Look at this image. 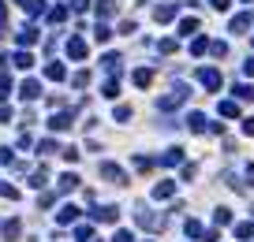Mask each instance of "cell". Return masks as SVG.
I'll return each mask as SVG.
<instances>
[{"label":"cell","mask_w":254,"mask_h":242,"mask_svg":"<svg viewBox=\"0 0 254 242\" xmlns=\"http://www.w3.org/2000/svg\"><path fill=\"white\" fill-rule=\"evenodd\" d=\"M187 97H191V90H187L183 82H176V86H172V90L165 93L161 101H157V108H161V112H169V108H179V104H183Z\"/></svg>","instance_id":"cell-1"},{"label":"cell","mask_w":254,"mask_h":242,"mask_svg":"<svg viewBox=\"0 0 254 242\" xmlns=\"http://www.w3.org/2000/svg\"><path fill=\"white\" fill-rule=\"evenodd\" d=\"M135 224L146 227V231H161V227H165V216H161V212H150L146 205H138V209H135Z\"/></svg>","instance_id":"cell-2"},{"label":"cell","mask_w":254,"mask_h":242,"mask_svg":"<svg viewBox=\"0 0 254 242\" xmlns=\"http://www.w3.org/2000/svg\"><path fill=\"white\" fill-rule=\"evenodd\" d=\"M97 175L109 179L112 186H124V183H127V172H124L120 164H109V160H105V164H97Z\"/></svg>","instance_id":"cell-3"},{"label":"cell","mask_w":254,"mask_h":242,"mask_svg":"<svg viewBox=\"0 0 254 242\" xmlns=\"http://www.w3.org/2000/svg\"><path fill=\"white\" fill-rule=\"evenodd\" d=\"M75 116H79L75 108L71 112H56V116L49 119V131H71V127H75Z\"/></svg>","instance_id":"cell-4"},{"label":"cell","mask_w":254,"mask_h":242,"mask_svg":"<svg viewBox=\"0 0 254 242\" xmlns=\"http://www.w3.org/2000/svg\"><path fill=\"white\" fill-rule=\"evenodd\" d=\"M38 37H42V34H38L30 23H26V26H19V30H15V41H19V49H30V45H34Z\"/></svg>","instance_id":"cell-5"},{"label":"cell","mask_w":254,"mask_h":242,"mask_svg":"<svg viewBox=\"0 0 254 242\" xmlns=\"http://www.w3.org/2000/svg\"><path fill=\"white\" fill-rule=\"evenodd\" d=\"M198 82H202L206 90H220V71L217 67H202V71H198Z\"/></svg>","instance_id":"cell-6"},{"label":"cell","mask_w":254,"mask_h":242,"mask_svg":"<svg viewBox=\"0 0 254 242\" xmlns=\"http://www.w3.org/2000/svg\"><path fill=\"white\" fill-rule=\"evenodd\" d=\"M19 97L23 101H38L42 97V82H38V78H26V82L19 86Z\"/></svg>","instance_id":"cell-7"},{"label":"cell","mask_w":254,"mask_h":242,"mask_svg":"<svg viewBox=\"0 0 254 242\" xmlns=\"http://www.w3.org/2000/svg\"><path fill=\"white\" fill-rule=\"evenodd\" d=\"M90 216L97 220V224H116V220H120V209H116V205H105V209H93Z\"/></svg>","instance_id":"cell-8"},{"label":"cell","mask_w":254,"mask_h":242,"mask_svg":"<svg viewBox=\"0 0 254 242\" xmlns=\"http://www.w3.org/2000/svg\"><path fill=\"white\" fill-rule=\"evenodd\" d=\"M157 164H165V168H176V164H183V149H179V145L165 149L161 157H157Z\"/></svg>","instance_id":"cell-9"},{"label":"cell","mask_w":254,"mask_h":242,"mask_svg":"<svg viewBox=\"0 0 254 242\" xmlns=\"http://www.w3.org/2000/svg\"><path fill=\"white\" fill-rule=\"evenodd\" d=\"M187 127H191V131H195V134H206V131H210V119H206L202 116V112H191V116H187Z\"/></svg>","instance_id":"cell-10"},{"label":"cell","mask_w":254,"mask_h":242,"mask_svg":"<svg viewBox=\"0 0 254 242\" xmlns=\"http://www.w3.org/2000/svg\"><path fill=\"white\" fill-rule=\"evenodd\" d=\"M0 235H4L8 242H15L19 235H23V224H19V220H4V224H0Z\"/></svg>","instance_id":"cell-11"},{"label":"cell","mask_w":254,"mask_h":242,"mask_svg":"<svg viewBox=\"0 0 254 242\" xmlns=\"http://www.w3.org/2000/svg\"><path fill=\"white\" fill-rule=\"evenodd\" d=\"M101 67L109 71V75H120V67H124V60H120V52H105L101 56Z\"/></svg>","instance_id":"cell-12"},{"label":"cell","mask_w":254,"mask_h":242,"mask_svg":"<svg viewBox=\"0 0 254 242\" xmlns=\"http://www.w3.org/2000/svg\"><path fill=\"white\" fill-rule=\"evenodd\" d=\"M68 56L71 60H86V41L83 37H68Z\"/></svg>","instance_id":"cell-13"},{"label":"cell","mask_w":254,"mask_h":242,"mask_svg":"<svg viewBox=\"0 0 254 242\" xmlns=\"http://www.w3.org/2000/svg\"><path fill=\"white\" fill-rule=\"evenodd\" d=\"M11 67H19V71H30V67H34V56H30L26 49H19L15 56H11Z\"/></svg>","instance_id":"cell-14"},{"label":"cell","mask_w":254,"mask_h":242,"mask_svg":"<svg viewBox=\"0 0 254 242\" xmlns=\"http://www.w3.org/2000/svg\"><path fill=\"white\" fill-rule=\"evenodd\" d=\"M45 183H49V168H45V164H38L34 172H30V186H38V190H42Z\"/></svg>","instance_id":"cell-15"},{"label":"cell","mask_w":254,"mask_h":242,"mask_svg":"<svg viewBox=\"0 0 254 242\" xmlns=\"http://www.w3.org/2000/svg\"><path fill=\"white\" fill-rule=\"evenodd\" d=\"M75 186H79V175H75V172H68V175H60L56 190H60V194H71V190H75Z\"/></svg>","instance_id":"cell-16"},{"label":"cell","mask_w":254,"mask_h":242,"mask_svg":"<svg viewBox=\"0 0 254 242\" xmlns=\"http://www.w3.org/2000/svg\"><path fill=\"white\" fill-rule=\"evenodd\" d=\"M45 78H52V82H64V78H68V71H64V64H56V60H52V64L45 67Z\"/></svg>","instance_id":"cell-17"},{"label":"cell","mask_w":254,"mask_h":242,"mask_svg":"<svg viewBox=\"0 0 254 242\" xmlns=\"http://www.w3.org/2000/svg\"><path fill=\"white\" fill-rule=\"evenodd\" d=\"M217 112H220L224 119H236V116H239V101H220Z\"/></svg>","instance_id":"cell-18"},{"label":"cell","mask_w":254,"mask_h":242,"mask_svg":"<svg viewBox=\"0 0 254 242\" xmlns=\"http://www.w3.org/2000/svg\"><path fill=\"white\" fill-rule=\"evenodd\" d=\"M153 19H157V23H172V19H176V4H161V8L153 11Z\"/></svg>","instance_id":"cell-19"},{"label":"cell","mask_w":254,"mask_h":242,"mask_svg":"<svg viewBox=\"0 0 254 242\" xmlns=\"http://www.w3.org/2000/svg\"><path fill=\"white\" fill-rule=\"evenodd\" d=\"M172 194H176V183H169V179H165V183H157V186H153V198H157V201L172 198Z\"/></svg>","instance_id":"cell-20"},{"label":"cell","mask_w":254,"mask_h":242,"mask_svg":"<svg viewBox=\"0 0 254 242\" xmlns=\"http://www.w3.org/2000/svg\"><path fill=\"white\" fill-rule=\"evenodd\" d=\"M75 220H79V209H75V205H64V209L56 212V224H75Z\"/></svg>","instance_id":"cell-21"},{"label":"cell","mask_w":254,"mask_h":242,"mask_svg":"<svg viewBox=\"0 0 254 242\" xmlns=\"http://www.w3.org/2000/svg\"><path fill=\"white\" fill-rule=\"evenodd\" d=\"M150 82H153V71H150V67H138V71H135V86H138V90H146Z\"/></svg>","instance_id":"cell-22"},{"label":"cell","mask_w":254,"mask_h":242,"mask_svg":"<svg viewBox=\"0 0 254 242\" xmlns=\"http://www.w3.org/2000/svg\"><path fill=\"white\" fill-rule=\"evenodd\" d=\"M109 15H116V0H101V4H97V19H109Z\"/></svg>","instance_id":"cell-23"},{"label":"cell","mask_w":254,"mask_h":242,"mask_svg":"<svg viewBox=\"0 0 254 242\" xmlns=\"http://www.w3.org/2000/svg\"><path fill=\"white\" fill-rule=\"evenodd\" d=\"M71 86H75V90H86V86H90V71H75V75H71Z\"/></svg>","instance_id":"cell-24"},{"label":"cell","mask_w":254,"mask_h":242,"mask_svg":"<svg viewBox=\"0 0 254 242\" xmlns=\"http://www.w3.org/2000/svg\"><path fill=\"white\" fill-rule=\"evenodd\" d=\"M19 4L26 8V15H42V11H45V4H42V0H19Z\"/></svg>","instance_id":"cell-25"},{"label":"cell","mask_w":254,"mask_h":242,"mask_svg":"<svg viewBox=\"0 0 254 242\" xmlns=\"http://www.w3.org/2000/svg\"><path fill=\"white\" fill-rule=\"evenodd\" d=\"M232 93H236L239 101H254V90H251L247 82H236V90H232Z\"/></svg>","instance_id":"cell-26"},{"label":"cell","mask_w":254,"mask_h":242,"mask_svg":"<svg viewBox=\"0 0 254 242\" xmlns=\"http://www.w3.org/2000/svg\"><path fill=\"white\" fill-rule=\"evenodd\" d=\"M187 235H191V239H206V227L198 224V220H187Z\"/></svg>","instance_id":"cell-27"},{"label":"cell","mask_w":254,"mask_h":242,"mask_svg":"<svg viewBox=\"0 0 254 242\" xmlns=\"http://www.w3.org/2000/svg\"><path fill=\"white\" fill-rule=\"evenodd\" d=\"M247 26H251V15H236L232 19V34H243Z\"/></svg>","instance_id":"cell-28"},{"label":"cell","mask_w":254,"mask_h":242,"mask_svg":"<svg viewBox=\"0 0 254 242\" xmlns=\"http://www.w3.org/2000/svg\"><path fill=\"white\" fill-rule=\"evenodd\" d=\"M101 97H120V82L116 78H109V82L101 86Z\"/></svg>","instance_id":"cell-29"},{"label":"cell","mask_w":254,"mask_h":242,"mask_svg":"<svg viewBox=\"0 0 254 242\" xmlns=\"http://www.w3.org/2000/svg\"><path fill=\"white\" fill-rule=\"evenodd\" d=\"M38 153H45V157H49V153H64V149H60L52 138H45V142H38Z\"/></svg>","instance_id":"cell-30"},{"label":"cell","mask_w":254,"mask_h":242,"mask_svg":"<svg viewBox=\"0 0 254 242\" xmlns=\"http://www.w3.org/2000/svg\"><path fill=\"white\" fill-rule=\"evenodd\" d=\"M75 239H79V242H90V239H93V227H90V224H79V227H75Z\"/></svg>","instance_id":"cell-31"},{"label":"cell","mask_w":254,"mask_h":242,"mask_svg":"<svg viewBox=\"0 0 254 242\" xmlns=\"http://www.w3.org/2000/svg\"><path fill=\"white\" fill-rule=\"evenodd\" d=\"M213 224H217V227L232 224V212H228V209H217V212H213Z\"/></svg>","instance_id":"cell-32"},{"label":"cell","mask_w":254,"mask_h":242,"mask_svg":"<svg viewBox=\"0 0 254 242\" xmlns=\"http://www.w3.org/2000/svg\"><path fill=\"white\" fill-rule=\"evenodd\" d=\"M0 97H11V78H8V71H0Z\"/></svg>","instance_id":"cell-33"},{"label":"cell","mask_w":254,"mask_h":242,"mask_svg":"<svg viewBox=\"0 0 254 242\" xmlns=\"http://www.w3.org/2000/svg\"><path fill=\"white\" fill-rule=\"evenodd\" d=\"M64 19H68V8H64V4H60V8H52V11H49V23H64Z\"/></svg>","instance_id":"cell-34"},{"label":"cell","mask_w":254,"mask_h":242,"mask_svg":"<svg viewBox=\"0 0 254 242\" xmlns=\"http://www.w3.org/2000/svg\"><path fill=\"white\" fill-rule=\"evenodd\" d=\"M198 30V19L191 15V19H183V23H179V34H195Z\"/></svg>","instance_id":"cell-35"},{"label":"cell","mask_w":254,"mask_h":242,"mask_svg":"<svg viewBox=\"0 0 254 242\" xmlns=\"http://www.w3.org/2000/svg\"><path fill=\"white\" fill-rule=\"evenodd\" d=\"M206 49H210V41H206V37H195V41H191V52H195V56H202Z\"/></svg>","instance_id":"cell-36"},{"label":"cell","mask_w":254,"mask_h":242,"mask_svg":"<svg viewBox=\"0 0 254 242\" xmlns=\"http://www.w3.org/2000/svg\"><path fill=\"white\" fill-rule=\"evenodd\" d=\"M254 235V224H236V239H251Z\"/></svg>","instance_id":"cell-37"},{"label":"cell","mask_w":254,"mask_h":242,"mask_svg":"<svg viewBox=\"0 0 254 242\" xmlns=\"http://www.w3.org/2000/svg\"><path fill=\"white\" fill-rule=\"evenodd\" d=\"M93 37H97V41H109V37H112V30H109V26H105V23H97V30H93Z\"/></svg>","instance_id":"cell-38"},{"label":"cell","mask_w":254,"mask_h":242,"mask_svg":"<svg viewBox=\"0 0 254 242\" xmlns=\"http://www.w3.org/2000/svg\"><path fill=\"white\" fill-rule=\"evenodd\" d=\"M0 198H11V201H15V198H19V190H15L11 183H0Z\"/></svg>","instance_id":"cell-39"},{"label":"cell","mask_w":254,"mask_h":242,"mask_svg":"<svg viewBox=\"0 0 254 242\" xmlns=\"http://www.w3.org/2000/svg\"><path fill=\"white\" fill-rule=\"evenodd\" d=\"M127 119H131V104H120L116 108V123H127Z\"/></svg>","instance_id":"cell-40"},{"label":"cell","mask_w":254,"mask_h":242,"mask_svg":"<svg viewBox=\"0 0 254 242\" xmlns=\"http://www.w3.org/2000/svg\"><path fill=\"white\" fill-rule=\"evenodd\" d=\"M210 52H213V56H228V45H224V41H213Z\"/></svg>","instance_id":"cell-41"},{"label":"cell","mask_w":254,"mask_h":242,"mask_svg":"<svg viewBox=\"0 0 254 242\" xmlns=\"http://www.w3.org/2000/svg\"><path fill=\"white\" fill-rule=\"evenodd\" d=\"M157 49H161L165 56H169V52H176V41H172V37H165V41H157Z\"/></svg>","instance_id":"cell-42"},{"label":"cell","mask_w":254,"mask_h":242,"mask_svg":"<svg viewBox=\"0 0 254 242\" xmlns=\"http://www.w3.org/2000/svg\"><path fill=\"white\" fill-rule=\"evenodd\" d=\"M135 168H138V172H150L153 160H150V157H135Z\"/></svg>","instance_id":"cell-43"},{"label":"cell","mask_w":254,"mask_h":242,"mask_svg":"<svg viewBox=\"0 0 254 242\" xmlns=\"http://www.w3.org/2000/svg\"><path fill=\"white\" fill-rule=\"evenodd\" d=\"M138 26H135V19H124V23H120V34H135Z\"/></svg>","instance_id":"cell-44"},{"label":"cell","mask_w":254,"mask_h":242,"mask_svg":"<svg viewBox=\"0 0 254 242\" xmlns=\"http://www.w3.org/2000/svg\"><path fill=\"white\" fill-rule=\"evenodd\" d=\"M210 4H213V11H228L232 8V0H210Z\"/></svg>","instance_id":"cell-45"},{"label":"cell","mask_w":254,"mask_h":242,"mask_svg":"<svg viewBox=\"0 0 254 242\" xmlns=\"http://www.w3.org/2000/svg\"><path fill=\"white\" fill-rule=\"evenodd\" d=\"M52 201H56V194H42V198H38V205H42V209H49Z\"/></svg>","instance_id":"cell-46"},{"label":"cell","mask_w":254,"mask_h":242,"mask_svg":"<svg viewBox=\"0 0 254 242\" xmlns=\"http://www.w3.org/2000/svg\"><path fill=\"white\" fill-rule=\"evenodd\" d=\"M60 157H64V160H71V164H75V160L83 157V153H79V149H64V153H60Z\"/></svg>","instance_id":"cell-47"},{"label":"cell","mask_w":254,"mask_h":242,"mask_svg":"<svg viewBox=\"0 0 254 242\" xmlns=\"http://www.w3.org/2000/svg\"><path fill=\"white\" fill-rule=\"evenodd\" d=\"M0 164H11V168H15V160H11V149H0Z\"/></svg>","instance_id":"cell-48"},{"label":"cell","mask_w":254,"mask_h":242,"mask_svg":"<svg viewBox=\"0 0 254 242\" xmlns=\"http://www.w3.org/2000/svg\"><path fill=\"white\" fill-rule=\"evenodd\" d=\"M71 8H75V11H86V8H90V0H71Z\"/></svg>","instance_id":"cell-49"},{"label":"cell","mask_w":254,"mask_h":242,"mask_svg":"<svg viewBox=\"0 0 254 242\" xmlns=\"http://www.w3.org/2000/svg\"><path fill=\"white\" fill-rule=\"evenodd\" d=\"M243 75H254V56H247V64H243Z\"/></svg>","instance_id":"cell-50"},{"label":"cell","mask_w":254,"mask_h":242,"mask_svg":"<svg viewBox=\"0 0 254 242\" xmlns=\"http://www.w3.org/2000/svg\"><path fill=\"white\" fill-rule=\"evenodd\" d=\"M243 134H251V138H254V119H243Z\"/></svg>","instance_id":"cell-51"},{"label":"cell","mask_w":254,"mask_h":242,"mask_svg":"<svg viewBox=\"0 0 254 242\" xmlns=\"http://www.w3.org/2000/svg\"><path fill=\"white\" fill-rule=\"evenodd\" d=\"M4 19H8V4L0 0V26H4Z\"/></svg>","instance_id":"cell-52"},{"label":"cell","mask_w":254,"mask_h":242,"mask_svg":"<svg viewBox=\"0 0 254 242\" xmlns=\"http://www.w3.org/2000/svg\"><path fill=\"white\" fill-rule=\"evenodd\" d=\"M11 119V108H0V123H8Z\"/></svg>","instance_id":"cell-53"},{"label":"cell","mask_w":254,"mask_h":242,"mask_svg":"<svg viewBox=\"0 0 254 242\" xmlns=\"http://www.w3.org/2000/svg\"><path fill=\"white\" fill-rule=\"evenodd\" d=\"M247 183L254 186V164H247Z\"/></svg>","instance_id":"cell-54"}]
</instances>
